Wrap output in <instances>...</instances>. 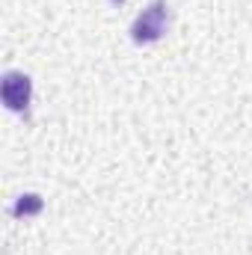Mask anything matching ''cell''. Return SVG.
<instances>
[{
  "label": "cell",
  "mask_w": 252,
  "mask_h": 255,
  "mask_svg": "<svg viewBox=\"0 0 252 255\" xmlns=\"http://www.w3.org/2000/svg\"><path fill=\"white\" fill-rule=\"evenodd\" d=\"M166 24H169V6H166V0H154L151 6H145V9L139 12V18L133 21L130 36H133V42L148 45V42H157V39L166 33Z\"/></svg>",
  "instance_id": "6da1fadb"
},
{
  "label": "cell",
  "mask_w": 252,
  "mask_h": 255,
  "mask_svg": "<svg viewBox=\"0 0 252 255\" xmlns=\"http://www.w3.org/2000/svg\"><path fill=\"white\" fill-rule=\"evenodd\" d=\"M30 95H33V83H30L27 74H21V71H6L3 74V104L9 110H27Z\"/></svg>",
  "instance_id": "7a4b0ae2"
},
{
  "label": "cell",
  "mask_w": 252,
  "mask_h": 255,
  "mask_svg": "<svg viewBox=\"0 0 252 255\" xmlns=\"http://www.w3.org/2000/svg\"><path fill=\"white\" fill-rule=\"evenodd\" d=\"M42 208V199L39 196H21V202L15 205V214L21 217V214H36Z\"/></svg>",
  "instance_id": "3957f363"
},
{
  "label": "cell",
  "mask_w": 252,
  "mask_h": 255,
  "mask_svg": "<svg viewBox=\"0 0 252 255\" xmlns=\"http://www.w3.org/2000/svg\"><path fill=\"white\" fill-rule=\"evenodd\" d=\"M113 3H125V0H113Z\"/></svg>",
  "instance_id": "277c9868"
}]
</instances>
